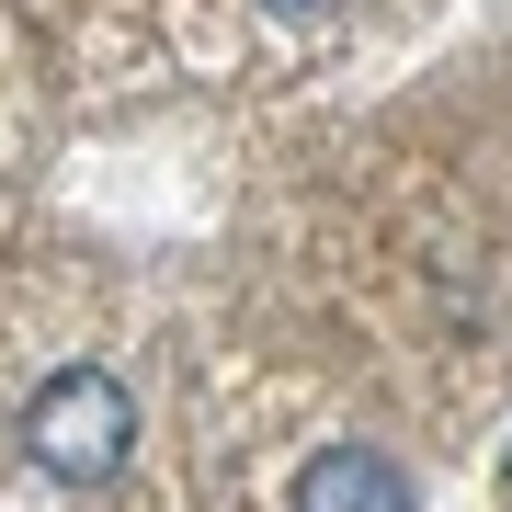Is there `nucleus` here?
Instances as JSON below:
<instances>
[{"instance_id":"f257e3e1","label":"nucleus","mask_w":512,"mask_h":512,"mask_svg":"<svg viewBox=\"0 0 512 512\" xmlns=\"http://www.w3.org/2000/svg\"><path fill=\"white\" fill-rule=\"evenodd\" d=\"M126 444H137V410H126V387H114L103 365H57L35 399H23V456H35L46 478H114L126 467Z\"/></svg>"},{"instance_id":"f03ea898","label":"nucleus","mask_w":512,"mask_h":512,"mask_svg":"<svg viewBox=\"0 0 512 512\" xmlns=\"http://www.w3.org/2000/svg\"><path fill=\"white\" fill-rule=\"evenodd\" d=\"M296 512H410V478L376 444H319L308 478H296Z\"/></svg>"},{"instance_id":"7ed1b4c3","label":"nucleus","mask_w":512,"mask_h":512,"mask_svg":"<svg viewBox=\"0 0 512 512\" xmlns=\"http://www.w3.org/2000/svg\"><path fill=\"white\" fill-rule=\"evenodd\" d=\"M285 12H319V0H285Z\"/></svg>"}]
</instances>
